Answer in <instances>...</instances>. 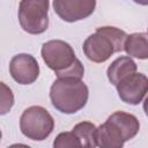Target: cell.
Wrapping results in <instances>:
<instances>
[{
  "instance_id": "6da1fadb",
  "label": "cell",
  "mask_w": 148,
  "mask_h": 148,
  "mask_svg": "<svg viewBox=\"0 0 148 148\" xmlns=\"http://www.w3.org/2000/svg\"><path fill=\"white\" fill-rule=\"evenodd\" d=\"M89 89L82 79L74 76L58 77L50 88V99L56 110L73 114L83 109L88 102Z\"/></svg>"
},
{
  "instance_id": "7a4b0ae2",
  "label": "cell",
  "mask_w": 148,
  "mask_h": 148,
  "mask_svg": "<svg viewBox=\"0 0 148 148\" xmlns=\"http://www.w3.org/2000/svg\"><path fill=\"white\" fill-rule=\"evenodd\" d=\"M40 54L46 66L52 69L58 77H83L84 67L67 42L61 39L49 40L42 45Z\"/></svg>"
},
{
  "instance_id": "3957f363",
  "label": "cell",
  "mask_w": 148,
  "mask_h": 148,
  "mask_svg": "<svg viewBox=\"0 0 148 148\" xmlns=\"http://www.w3.org/2000/svg\"><path fill=\"white\" fill-rule=\"evenodd\" d=\"M54 119L43 106L32 105L27 108L20 118V130L22 134L34 141H43L52 133Z\"/></svg>"
},
{
  "instance_id": "277c9868",
  "label": "cell",
  "mask_w": 148,
  "mask_h": 148,
  "mask_svg": "<svg viewBox=\"0 0 148 148\" xmlns=\"http://www.w3.org/2000/svg\"><path fill=\"white\" fill-rule=\"evenodd\" d=\"M49 0H21L17 17L21 28L30 35H40L49 28Z\"/></svg>"
},
{
  "instance_id": "5b68a950",
  "label": "cell",
  "mask_w": 148,
  "mask_h": 148,
  "mask_svg": "<svg viewBox=\"0 0 148 148\" xmlns=\"http://www.w3.org/2000/svg\"><path fill=\"white\" fill-rule=\"evenodd\" d=\"M82 50L84 56L92 62L101 64L106 61L113 53H117V47L112 39L104 32L96 29L83 42Z\"/></svg>"
},
{
  "instance_id": "8992f818",
  "label": "cell",
  "mask_w": 148,
  "mask_h": 148,
  "mask_svg": "<svg viewBox=\"0 0 148 148\" xmlns=\"http://www.w3.org/2000/svg\"><path fill=\"white\" fill-rule=\"evenodd\" d=\"M96 8V0H53L56 14L65 22L73 23L89 17Z\"/></svg>"
},
{
  "instance_id": "52a82bcc",
  "label": "cell",
  "mask_w": 148,
  "mask_h": 148,
  "mask_svg": "<svg viewBox=\"0 0 148 148\" xmlns=\"http://www.w3.org/2000/svg\"><path fill=\"white\" fill-rule=\"evenodd\" d=\"M119 98L131 105H138L148 92V77L142 73H133L120 81L117 86Z\"/></svg>"
},
{
  "instance_id": "ba28073f",
  "label": "cell",
  "mask_w": 148,
  "mask_h": 148,
  "mask_svg": "<svg viewBox=\"0 0 148 148\" xmlns=\"http://www.w3.org/2000/svg\"><path fill=\"white\" fill-rule=\"evenodd\" d=\"M9 74L20 84H31L39 76V65L29 53H18L9 62Z\"/></svg>"
},
{
  "instance_id": "9c48e42d",
  "label": "cell",
  "mask_w": 148,
  "mask_h": 148,
  "mask_svg": "<svg viewBox=\"0 0 148 148\" xmlns=\"http://www.w3.org/2000/svg\"><path fill=\"white\" fill-rule=\"evenodd\" d=\"M96 141L97 147L101 148H121L126 142V138L119 126L108 117V119L97 127Z\"/></svg>"
},
{
  "instance_id": "30bf717a",
  "label": "cell",
  "mask_w": 148,
  "mask_h": 148,
  "mask_svg": "<svg viewBox=\"0 0 148 148\" xmlns=\"http://www.w3.org/2000/svg\"><path fill=\"white\" fill-rule=\"evenodd\" d=\"M138 66L135 61L130 56H123L117 58L111 62V65L106 69V76L110 83L117 86L120 81H123L128 75L135 73Z\"/></svg>"
},
{
  "instance_id": "8fae6325",
  "label": "cell",
  "mask_w": 148,
  "mask_h": 148,
  "mask_svg": "<svg viewBox=\"0 0 148 148\" xmlns=\"http://www.w3.org/2000/svg\"><path fill=\"white\" fill-rule=\"evenodd\" d=\"M124 51L132 58H136L140 60L148 59V34L133 32L131 35H127Z\"/></svg>"
},
{
  "instance_id": "7c38bea8",
  "label": "cell",
  "mask_w": 148,
  "mask_h": 148,
  "mask_svg": "<svg viewBox=\"0 0 148 148\" xmlns=\"http://www.w3.org/2000/svg\"><path fill=\"white\" fill-rule=\"evenodd\" d=\"M109 118L119 126V128L123 131L126 138V141L133 139L139 133L140 123L134 114L124 111H117L113 112L111 116H109Z\"/></svg>"
},
{
  "instance_id": "4fadbf2b",
  "label": "cell",
  "mask_w": 148,
  "mask_h": 148,
  "mask_svg": "<svg viewBox=\"0 0 148 148\" xmlns=\"http://www.w3.org/2000/svg\"><path fill=\"white\" fill-rule=\"evenodd\" d=\"M72 131L80 139L82 147H87V148L97 147V141H96L97 127L95 126V124L90 121H81L77 123Z\"/></svg>"
},
{
  "instance_id": "5bb4252c",
  "label": "cell",
  "mask_w": 148,
  "mask_h": 148,
  "mask_svg": "<svg viewBox=\"0 0 148 148\" xmlns=\"http://www.w3.org/2000/svg\"><path fill=\"white\" fill-rule=\"evenodd\" d=\"M99 31L104 32L105 35H108L112 42L114 43L116 47H117V52H121L124 51V45H125V40L127 38V34L119 29V28H116V27H109V25H105V27H99L97 28Z\"/></svg>"
},
{
  "instance_id": "9a60e30c",
  "label": "cell",
  "mask_w": 148,
  "mask_h": 148,
  "mask_svg": "<svg viewBox=\"0 0 148 148\" xmlns=\"http://www.w3.org/2000/svg\"><path fill=\"white\" fill-rule=\"evenodd\" d=\"M54 148H66V147H82V143L80 139L76 136V134L72 132H61L57 135V138L53 141Z\"/></svg>"
},
{
  "instance_id": "2e32d148",
  "label": "cell",
  "mask_w": 148,
  "mask_h": 148,
  "mask_svg": "<svg viewBox=\"0 0 148 148\" xmlns=\"http://www.w3.org/2000/svg\"><path fill=\"white\" fill-rule=\"evenodd\" d=\"M1 92H0V114H6L14 105V95L9 87L6 86L5 82H0Z\"/></svg>"
},
{
  "instance_id": "e0dca14e",
  "label": "cell",
  "mask_w": 148,
  "mask_h": 148,
  "mask_svg": "<svg viewBox=\"0 0 148 148\" xmlns=\"http://www.w3.org/2000/svg\"><path fill=\"white\" fill-rule=\"evenodd\" d=\"M142 106H143V111H145L146 116L148 117V95L146 96V98H145V101H143V104H142Z\"/></svg>"
},
{
  "instance_id": "ac0fdd59",
  "label": "cell",
  "mask_w": 148,
  "mask_h": 148,
  "mask_svg": "<svg viewBox=\"0 0 148 148\" xmlns=\"http://www.w3.org/2000/svg\"><path fill=\"white\" fill-rule=\"evenodd\" d=\"M135 3L138 5H142V6H148V0H133Z\"/></svg>"
}]
</instances>
